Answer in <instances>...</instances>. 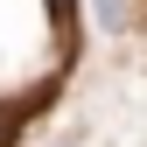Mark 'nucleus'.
<instances>
[{"label":"nucleus","mask_w":147,"mask_h":147,"mask_svg":"<svg viewBox=\"0 0 147 147\" xmlns=\"http://www.w3.org/2000/svg\"><path fill=\"white\" fill-rule=\"evenodd\" d=\"M7 140H14V119H7V112H0V147H7Z\"/></svg>","instance_id":"f03ea898"},{"label":"nucleus","mask_w":147,"mask_h":147,"mask_svg":"<svg viewBox=\"0 0 147 147\" xmlns=\"http://www.w3.org/2000/svg\"><path fill=\"white\" fill-rule=\"evenodd\" d=\"M98 21H105V28H119V21H126V7H119V0H98Z\"/></svg>","instance_id":"f257e3e1"}]
</instances>
